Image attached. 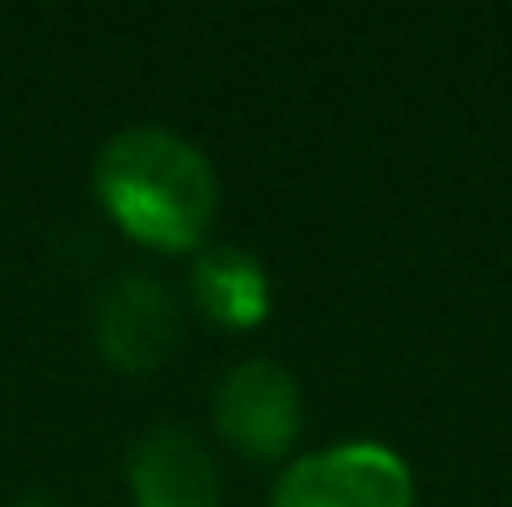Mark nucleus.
<instances>
[{"mask_svg": "<svg viewBox=\"0 0 512 507\" xmlns=\"http://www.w3.org/2000/svg\"><path fill=\"white\" fill-rule=\"evenodd\" d=\"M418 488L408 463L368 438L353 443H329L304 458H294L279 483L269 507H413Z\"/></svg>", "mask_w": 512, "mask_h": 507, "instance_id": "f03ea898", "label": "nucleus"}, {"mask_svg": "<svg viewBox=\"0 0 512 507\" xmlns=\"http://www.w3.org/2000/svg\"><path fill=\"white\" fill-rule=\"evenodd\" d=\"M189 294H194V309L219 329H254L274 309L269 269L239 244L199 249L189 269Z\"/></svg>", "mask_w": 512, "mask_h": 507, "instance_id": "423d86ee", "label": "nucleus"}, {"mask_svg": "<svg viewBox=\"0 0 512 507\" xmlns=\"http://www.w3.org/2000/svg\"><path fill=\"white\" fill-rule=\"evenodd\" d=\"M125 483H130L135 507L224 503V483H219V468H214L209 448L179 423H160V428L140 433V443L125 458Z\"/></svg>", "mask_w": 512, "mask_h": 507, "instance_id": "39448f33", "label": "nucleus"}, {"mask_svg": "<svg viewBox=\"0 0 512 507\" xmlns=\"http://www.w3.org/2000/svg\"><path fill=\"white\" fill-rule=\"evenodd\" d=\"M15 507H55L50 498H25V503H15Z\"/></svg>", "mask_w": 512, "mask_h": 507, "instance_id": "0eeeda50", "label": "nucleus"}, {"mask_svg": "<svg viewBox=\"0 0 512 507\" xmlns=\"http://www.w3.org/2000/svg\"><path fill=\"white\" fill-rule=\"evenodd\" d=\"M179 304L174 294L150 274H120L115 284L100 289L95 304V343L105 363L125 373H150L160 368L179 343Z\"/></svg>", "mask_w": 512, "mask_h": 507, "instance_id": "20e7f679", "label": "nucleus"}, {"mask_svg": "<svg viewBox=\"0 0 512 507\" xmlns=\"http://www.w3.org/2000/svg\"><path fill=\"white\" fill-rule=\"evenodd\" d=\"M214 428L249 463H279L304 433V388L274 358H244L214 383Z\"/></svg>", "mask_w": 512, "mask_h": 507, "instance_id": "7ed1b4c3", "label": "nucleus"}, {"mask_svg": "<svg viewBox=\"0 0 512 507\" xmlns=\"http://www.w3.org/2000/svg\"><path fill=\"white\" fill-rule=\"evenodd\" d=\"M95 194L105 214L160 254L204 244L219 214V174L209 155L165 125H130L95 155Z\"/></svg>", "mask_w": 512, "mask_h": 507, "instance_id": "f257e3e1", "label": "nucleus"}]
</instances>
